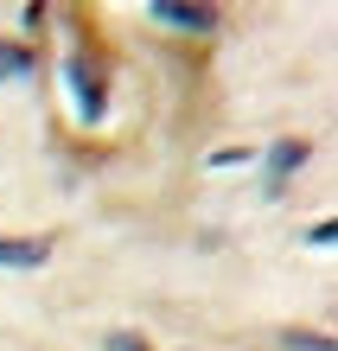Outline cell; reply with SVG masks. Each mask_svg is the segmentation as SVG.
<instances>
[{"instance_id":"obj_1","label":"cell","mask_w":338,"mask_h":351,"mask_svg":"<svg viewBox=\"0 0 338 351\" xmlns=\"http://www.w3.org/2000/svg\"><path fill=\"white\" fill-rule=\"evenodd\" d=\"M64 71H71V90H77V102H83V115L96 121V115H102V84L90 77V64H83V58H71Z\"/></svg>"},{"instance_id":"obj_2","label":"cell","mask_w":338,"mask_h":351,"mask_svg":"<svg viewBox=\"0 0 338 351\" xmlns=\"http://www.w3.org/2000/svg\"><path fill=\"white\" fill-rule=\"evenodd\" d=\"M147 13H160L166 26H198V32L210 26V7H185V0H154Z\"/></svg>"},{"instance_id":"obj_3","label":"cell","mask_w":338,"mask_h":351,"mask_svg":"<svg viewBox=\"0 0 338 351\" xmlns=\"http://www.w3.org/2000/svg\"><path fill=\"white\" fill-rule=\"evenodd\" d=\"M45 243H0V268H38Z\"/></svg>"},{"instance_id":"obj_4","label":"cell","mask_w":338,"mask_h":351,"mask_svg":"<svg viewBox=\"0 0 338 351\" xmlns=\"http://www.w3.org/2000/svg\"><path fill=\"white\" fill-rule=\"evenodd\" d=\"M300 160H306V147H300V141H281V147H274V160H268V179L281 185L293 167H300Z\"/></svg>"},{"instance_id":"obj_5","label":"cell","mask_w":338,"mask_h":351,"mask_svg":"<svg viewBox=\"0 0 338 351\" xmlns=\"http://www.w3.org/2000/svg\"><path fill=\"white\" fill-rule=\"evenodd\" d=\"M0 77H26V58H19L13 45H0Z\"/></svg>"}]
</instances>
